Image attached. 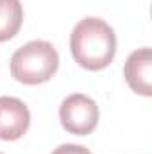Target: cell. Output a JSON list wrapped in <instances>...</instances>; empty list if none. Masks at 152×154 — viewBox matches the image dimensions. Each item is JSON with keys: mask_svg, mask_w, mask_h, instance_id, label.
<instances>
[{"mask_svg": "<svg viewBox=\"0 0 152 154\" xmlns=\"http://www.w3.org/2000/svg\"><path fill=\"white\" fill-rule=\"evenodd\" d=\"M70 50L82 68L93 72L102 70L109 66L116 54V34L104 20L88 16L74 27Z\"/></svg>", "mask_w": 152, "mask_h": 154, "instance_id": "cell-1", "label": "cell"}, {"mask_svg": "<svg viewBox=\"0 0 152 154\" xmlns=\"http://www.w3.org/2000/svg\"><path fill=\"white\" fill-rule=\"evenodd\" d=\"M59 68V54L52 43L34 39L11 56V75L18 82L34 86L47 82Z\"/></svg>", "mask_w": 152, "mask_h": 154, "instance_id": "cell-2", "label": "cell"}, {"mask_svg": "<svg viewBox=\"0 0 152 154\" xmlns=\"http://www.w3.org/2000/svg\"><path fill=\"white\" fill-rule=\"evenodd\" d=\"M59 118L70 134L86 136L99 124V106L88 95L74 93L63 100L59 108Z\"/></svg>", "mask_w": 152, "mask_h": 154, "instance_id": "cell-3", "label": "cell"}, {"mask_svg": "<svg viewBox=\"0 0 152 154\" xmlns=\"http://www.w3.org/2000/svg\"><path fill=\"white\" fill-rule=\"evenodd\" d=\"M31 125L29 108L16 97H0V140H18Z\"/></svg>", "mask_w": 152, "mask_h": 154, "instance_id": "cell-4", "label": "cell"}, {"mask_svg": "<svg viewBox=\"0 0 152 154\" xmlns=\"http://www.w3.org/2000/svg\"><path fill=\"white\" fill-rule=\"evenodd\" d=\"M123 77L132 91L143 97L152 95V52L149 47L138 48L127 57Z\"/></svg>", "mask_w": 152, "mask_h": 154, "instance_id": "cell-5", "label": "cell"}, {"mask_svg": "<svg viewBox=\"0 0 152 154\" xmlns=\"http://www.w3.org/2000/svg\"><path fill=\"white\" fill-rule=\"evenodd\" d=\"M23 22L20 0H0V43L14 38Z\"/></svg>", "mask_w": 152, "mask_h": 154, "instance_id": "cell-6", "label": "cell"}, {"mask_svg": "<svg viewBox=\"0 0 152 154\" xmlns=\"http://www.w3.org/2000/svg\"><path fill=\"white\" fill-rule=\"evenodd\" d=\"M52 154H91L90 149L82 147V145H75V143H63L57 149H54Z\"/></svg>", "mask_w": 152, "mask_h": 154, "instance_id": "cell-7", "label": "cell"}, {"mask_svg": "<svg viewBox=\"0 0 152 154\" xmlns=\"http://www.w3.org/2000/svg\"><path fill=\"white\" fill-rule=\"evenodd\" d=\"M0 154H2V152H0Z\"/></svg>", "mask_w": 152, "mask_h": 154, "instance_id": "cell-8", "label": "cell"}]
</instances>
